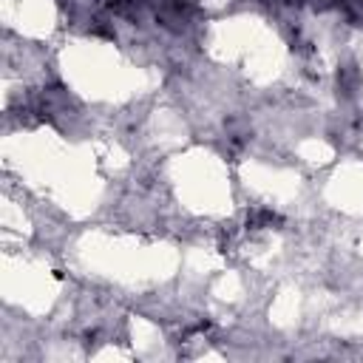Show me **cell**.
<instances>
[{
    "instance_id": "6da1fadb",
    "label": "cell",
    "mask_w": 363,
    "mask_h": 363,
    "mask_svg": "<svg viewBox=\"0 0 363 363\" xmlns=\"http://www.w3.org/2000/svg\"><path fill=\"white\" fill-rule=\"evenodd\" d=\"M247 224L250 227H270V224H281V216L273 210H250Z\"/></svg>"
}]
</instances>
